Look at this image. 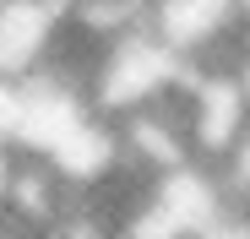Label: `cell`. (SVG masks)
I'll use <instances>...</instances> for the list:
<instances>
[{
  "label": "cell",
  "instance_id": "cell-3",
  "mask_svg": "<svg viewBox=\"0 0 250 239\" xmlns=\"http://www.w3.org/2000/svg\"><path fill=\"white\" fill-rule=\"evenodd\" d=\"M71 27V0H0V82L22 87L44 76Z\"/></svg>",
  "mask_w": 250,
  "mask_h": 239
},
{
  "label": "cell",
  "instance_id": "cell-2",
  "mask_svg": "<svg viewBox=\"0 0 250 239\" xmlns=\"http://www.w3.org/2000/svg\"><path fill=\"white\" fill-rule=\"evenodd\" d=\"M185 131L196 147V163H223L229 147L250 131V82L245 71H190L180 87Z\"/></svg>",
  "mask_w": 250,
  "mask_h": 239
},
{
  "label": "cell",
  "instance_id": "cell-1",
  "mask_svg": "<svg viewBox=\"0 0 250 239\" xmlns=\"http://www.w3.org/2000/svg\"><path fill=\"white\" fill-rule=\"evenodd\" d=\"M185 76H190V65L163 44L152 27H136V33H120V38H109V44L93 49L82 98H87L93 114H104L114 125V120L136 114V109H147L158 98H169Z\"/></svg>",
  "mask_w": 250,
  "mask_h": 239
}]
</instances>
